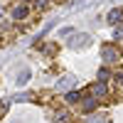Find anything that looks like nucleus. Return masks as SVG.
<instances>
[{
    "label": "nucleus",
    "instance_id": "9b49d317",
    "mask_svg": "<svg viewBox=\"0 0 123 123\" xmlns=\"http://www.w3.org/2000/svg\"><path fill=\"white\" fill-rule=\"evenodd\" d=\"M54 121H57V123H69V113H64V111H59Z\"/></svg>",
    "mask_w": 123,
    "mask_h": 123
},
{
    "label": "nucleus",
    "instance_id": "f03ea898",
    "mask_svg": "<svg viewBox=\"0 0 123 123\" xmlns=\"http://www.w3.org/2000/svg\"><path fill=\"white\" fill-rule=\"evenodd\" d=\"M118 57H121V54H118V49H116L113 44H106V47H104V62H106V64H113Z\"/></svg>",
    "mask_w": 123,
    "mask_h": 123
},
{
    "label": "nucleus",
    "instance_id": "0eeeda50",
    "mask_svg": "<svg viewBox=\"0 0 123 123\" xmlns=\"http://www.w3.org/2000/svg\"><path fill=\"white\" fill-rule=\"evenodd\" d=\"M25 15H27V7H22V5H17V7L12 10V17H15V20H22Z\"/></svg>",
    "mask_w": 123,
    "mask_h": 123
},
{
    "label": "nucleus",
    "instance_id": "f257e3e1",
    "mask_svg": "<svg viewBox=\"0 0 123 123\" xmlns=\"http://www.w3.org/2000/svg\"><path fill=\"white\" fill-rule=\"evenodd\" d=\"M89 42H91V37H89V35H84V32H81V35H71V37H69V47H71V49L86 47Z\"/></svg>",
    "mask_w": 123,
    "mask_h": 123
},
{
    "label": "nucleus",
    "instance_id": "20e7f679",
    "mask_svg": "<svg viewBox=\"0 0 123 123\" xmlns=\"http://www.w3.org/2000/svg\"><path fill=\"white\" fill-rule=\"evenodd\" d=\"M81 106H84V113H91V111L98 106V101H96V98H84V104H81Z\"/></svg>",
    "mask_w": 123,
    "mask_h": 123
},
{
    "label": "nucleus",
    "instance_id": "7ed1b4c3",
    "mask_svg": "<svg viewBox=\"0 0 123 123\" xmlns=\"http://www.w3.org/2000/svg\"><path fill=\"white\" fill-rule=\"evenodd\" d=\"M121 17H123V10H121V7L111 10V12H108V25H118V22H121Z\"/></svg>",
    "mask_w": 123,
    "mask_h": 123
},
{
    "label": "nucleus",
    "instance_id": "ddd939ff",
    "mask_svg": "<svg viewBox=\"0 0 123 123\" xmlns=\"http://www.w3.org/2000/svg\"><path fill=\"white\" fill-rule=\"evenodd\" d=\"M116 81H118V84H123V74H116Z\"/></svg>",
    "mask_w": 123,
    "mask_h": 123
},
{
    "label": "nucleus",
    "instance_id": "6e6552de",
    "mask_svg": "<svg viewBox=\"0 0 123 123\" xmlns=\"http://www.w3.org/2000/svg\"><path fill=\"white\" fill-rule=\"evenodd\" d=\"M27 79H30V69H25V71H20V74H17V84H20V86H25V84H27Z\"/></svg>",
    "mask_w": 123,
    "mask_h": 123
},
{
    "label": "nucleus",
    "instance_id": "423d86ee",
    "mask_svg": "<svg viewBox=\"0 0 123 123\" xmlns=\"http://www.w3.org/2000/svg\"><path fill=\"white\" fill-rule=\"evenodd\" d=\"M71 86H74V79H71V76L59 79V89H62V91H64V89H71Z\"/></svg>",
    "mask_w": 123,
    "mask_h": 123
},
{
    "label": "nucleus",
    "instance_id": "1a4fd4ad",
    "mask_svg": "<svg viewBox=\"0 0 123 123\" xmlns=\"http://www.w3.org/2000/svg\"><path fill=\"white\" fill-rule=\"evenodd\" d=\"M81 101V94H76V91H69L67 94V104H79Z\"/></svg>",
    "mask_w": 123,
    "mask_h": 123
},
{
    "label": "nucleus",
    "instance_id": "f8f14e48",
    "mask_svg": "<svg viewBox=\"0 0 123 123\" xmlns=\"http://www.w3.org/2000/svg\"><path fill=\"white\" fill-rule=\"evenodd\" d=\"M116 37H123V27H118V30H116Z\"/></svg>",
    "mask_w": 123,
    "mask_h": 123
},
{
    "label": "nucleus",
    "instance_id": "4468645a",
    "mask_svg": "<svg viewBox=\"0 0 123 123\" xmlns=\"http://www.w3.org/2000/svg\"><path fill=\"white\" fill-rule=\"evenodd\" d=\"M0 17H3V12H0Z\"/></svg>",
    "mask_w": 123,
    "mask_h": 123
},
{
    "label": "nucleus",
    "instance_id": "39448f33",
    "mask_svg": "<svg viewBox=\"0 0 123 123\" xmlns=\"http://www.w3.org/2000/svg\"><path fill=\"white\" fill-rule=\"evenodd\" d=\"M91 91H94V98H101V96H106V84H101V81H98V84H96L94 89H91Z\"/></svg>",
    "mask_w": 123,
    "mask_h": 123
},
{
    "label": "nucleus",
    "instance_id": "9d476101",
    "mask_svg": "<svg viewBox=\"0 0 123 123\" xmlns=\"http://www.w3.org/2000/svg\"><path fill=\"white\" fill-rule=\"evenodd\" d=\"M108 79H111V71H108V69H101V71H98V81H101V84H106Z\"/></svg>",
    "mask_w": 123,
    "mask_h": 123
}]
</instances>
